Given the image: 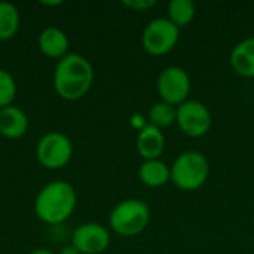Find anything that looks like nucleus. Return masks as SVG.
Here are the masks:
<instances>
[{"mask_svg": "<svg viewBox=\"0 0 254 254\" xmlns=\"http://www.w3.org/2000/svg\"><path fill=\"white\" fill-rule=\"evenodd\" d=\"M19 10L13 3L0 1V42L10 40L19 28Z\"/></svg>", "mask_w": 254, "mask_h": 254, "instance_id": "obj_15", "label": "nucleus"}, {"mask_svg": "<svg viewBox=\"0 0 254 254\" xmlns=\"http://www.w3.org/2000/svg\"><path fill=\"white\" fill-rule=\"evenodd\" d=\"M150 220V210L141 199L121 201L109 216L112 231L121 237H135L141 234Z\"/></svg>", "mask_w": 254, "mask_h": 254, "instance_id": "obj_4", "label": "nucleus"}, {"mask_svg": "<svg viewBox=\"0 0 254 254\" xmlns=\"http://www.w3.org/2000/svg\"><path fill=\"white\" fill-rule=\"evenodd\" d=\"M71 246L76 247L80 254L104 253L110 246V232L100 223H83L74 229Z\"/></svg>", "mask_w": 254, "mask_h": 254, "instance_id": "obj_9", "label": "nucleus"}, {"mask_svg": "<svg viewBox=\"0 0 254 254\" xmlns=\"http://www.w3.org/2000/svg\"><path fill=\"white\" fill-rule=\"evenodd\" d=\"M176 122V107L165 103L158 101L149 110V124L162 129Z\"/></svg>", "mask_w": 254, "mask_h": 254, "instance_id": "obj_17", "label": "nucleus"}, {"mask_svg": "<svg viewBox=\"0 0 254 254\" xmlns=\"http://www.w3.org/2000/svg\"><path fill=\"white\" fill-rule=\"evenodd\" d=\"M138 177L149 188H161L171 180L170 167L161 159L144 161L138 168Z\"/></svg>", "mask_w": 254, "mask_h": 254, "instance_id": "obj_14", "label": "nucleus"}, {"mask_svg": "<svg viewBox=\"0 0 254 254\" xmlns=\"http://www.w3.org/2000/svg\"><path fill=\"white\" fill-rule=\"evenodd\" d=\"M176 124L188 137L199 138L211 128V113L201 101L188 100L176 107Z\"/></svg>", "mask_w": 254, "mask_h": 254, "instance_id": "obj_8", "label": "nucleus"}, {"mask_svg": "<svg viewBox=\"0 0 254 254\" xmlns=\"http://www.w3.org/2000/svg\"><path fill=\"white\" fill-rule=\"evenodd\" d=\"M135 147H137L138 155L144 161L159 159V156L162 155L165 149V137L159 128L147 124L144 128L138 131Z\"/></svg>", "mask_w": 254, "mask_h": 254, "instance_id": "obj_10", "label": "nucleus"}, {"mask_svg": "<svg viewBox=\"0 0 254 254\" xmlns=\"http://www.w3.org/2000/svg\"><path fill=\"white\" fill-rule=\"evenodd\" d=\"M180 37V28L167 16L152 19L141 33L143 49L153 57H162L171 52Z\"/></svg>", "mask_w": 254, "mask_h": 254, "instance_id": "obj_5", "label": "nucleus"}, {"mask_svg": "<svg viewBox=\"0 0 254 254\" xmlns=\"http://www.w3.org/2000/svg\"><path fill=\"white\" fill-rule=\"evenodd\" d=\"M28 129L27 115L16 106L0 109V134L6 138L16 140L25 135Z\"/></svg>", "mask_w": 254, "mask_h": 254, "instance_id": "obj_12", "label": "nucleus"}, {"mask_svg": "<svg viewBox=\"0 0 254 254\" xmlns=\"http://www.w3.org/2000/svg\"><path fill=\"white\" fill-rule=\"evenodd\" d=\"M37 43H39V49L43 55L58 60V61L61 58H64L67 54H70L68 52V46H70L68 37L58 27H46L45 30H42L39 34Z\"/></svg>", "mask_w": 254, "mask_h": 254, "instance_id": "obj_11", "label": "nucleus"}, {"mask_svg": "<svg viewBox=\"0 0 254 254\" xmlns=\"http://www.w3.org/2000/svg\"><path fill=\"white\" fill-rule=\"evenodd\" d=\"M171 170V182L176 188L185 192H193L202 188L210 174V165L207 158L196 150H188L180 153Z\"/></svg>", "mask_w": 254, "mask_h": 254, "instance_id": "obj_3", "label": "nucleus"}, {"mask_svg": "<svg viewBox=\"0 0 254 254\" xmlns=\"http://www.w3.org/2000/svg\"><path fill=\"white\" fill-rule=\"evenodd\" d=\"M36 156L39 164L48 170L64 168L71 161L73 143L63 132H48L37 141Z\"/></svg>", "mask_w": 254, "mask_h": 254, "instance_id": "obj_6", "label": "nucleus"}, {"mask_svg": "<svg viewBox=\"0 0 254 254\" xmlns=\"http://www.w3.org/2000/svg\"><path fill=\"white\" fill-rule=\"evenodd\" d=\"M94 83V67L80 54L70 52L61 58L54 70V89L67 101H77L88 94Z\"/></svg>", "mask_w": 254, "mask_h": 254, "instance_id": "obj_1", "label": "nucleus"}, {"mask_svg": "<svg viewBox=\"0 0 254 254\" xmlns=\"http://www.w3.org/2000/svg\"><path fill=\"white\" fill-rule=\"evenodd\" d=\"M156 89L161 101L179 107L180 104L188 101L190 92V77L188 71L182 67H167L158 76Z\"/></svg>", "mask_w": 254, "mask_h": 254, "instance_id": "obj_7", "label": "nucleus"}, {"mask_svg": "<svg viewBox=\"0 0 254 254\" xmlns=\"http://www.w3.org/2000/svg\"><path fill=\"white\" fill-rule=\"evenodd\" d=\"M122 4L129 7L131 10L144 12V10H149L150 7H153L156 4V1L155 0H124Z\"/></svg>", "mask_w": 254, "mask_h": 254, "instance_id": "obj_19", "label": "nucleus"}, {"mask_svg": "<svg viewBox=\"0 0 254 254\" xmlns=\"http://www.w3.org/2000/svg\"><path fill=\"white\" fill-rule=\"evenodd\" d=\"M16 91L18 88L13 76L4 68H0V109L12 106L16 97Z\"/></svg>", "mask_w": 254, "mask_h": 254, "instance_id": "obj_18", "label": "nucleus"}, {"mask_svg": "<svg viewBox=\"0 0 254 254\" xmlns=\"http://www.w3.org/2000/svg\"><path fill=\"white\" fill-rule=\"evenodd\" d=\"M76 204L74 188L67 182L57 180L40 189L34 199V213L43 223L60 225L73 214Z\"/></svg>", "mask_w": 254, "mask_h": 254, "instance_id": "obj_2", "label": "nucleus"}, {"mask_svg": "<svg viewBox=\"0 0 254 254\" xmlns=\"http://www.w3.org/2000/svg\"><path fill=\"white\" fill-rule=\"evenodd\" d=\"M229 61L237 74L243 77H254V36L235 45Z\"/></svg>", "mask_w": 254, "mask_h": 254, "instance_id": "obj_13", "label": "nucleus"}, {"mask_svg": "<svg viewBox=\"0 0 254 254\" xmlns=\"http://www.w3.org/2000/svg\"><path fill=\"white\" fill-rule=\"evenodd\" d=\"M30 254H55V253H54V252H51V250H46V249H37V250L31 252Z\"/></svg>", "mask_w": 254, "mask_h": 254, "instance_id": "obj_21", "label": "nucleus"}, {"mask_svg": "<svg viewBox=\"0 0 254 254\" xmlns=\"http://www.w3.org/2000/svg\"><path fill=\"white\" fill-rule=\"evenodd\" d=\"M58 254H80L77 252V249L76 247H73L71 244L70 246H65V247H63L61 250H60V253Z\"/></svg>", "mask_w": 254, "mask_h": 254, "instance_id": "obj_20", "label": "nucleus"}, {"mask_svg": "<svg viewBox=\"0 0 254 254\" xmlns=\"http://www.w3.org/2000/svg\"><path fill=\"white\" fill-rule=\"evenodd\" d=\"M196 15V6L190 0H173L167 6V18L179 28L188 27Z\"/></svg>", "mask_w": 254, "mask_h": 254, "instance_id": "obj_16", "label": "nucleus"}]
</instances>
